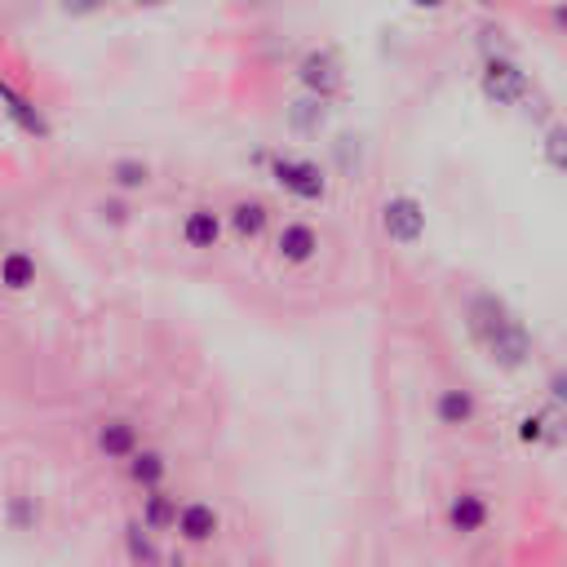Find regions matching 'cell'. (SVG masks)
<instances>
[{"instance_id":"ffe728a7","label":"cell","mask_w":567,"mask_h":567,"mask_svg":"<svg viewBox=\"0 0 567 567\" xmlns=\"http://www.w3.org/2000/svg\"><path fill=\"white\" fill-rule=\"evenodd\" d=\"M106 182H111L120 195H137V190L151 186V164H146L142 155H115V159L106 164Z\"/></svg>"},{"instance_id":"9c48e42d","label":"cell","mask_w":567,"mask_h":567,"mask_svg":"<svg viewBox=\"0 0 567 567\" xmlns=\"http://www.w3.org/2000/svg\"><path fill=\"white\" fill-rule=\"evenodd\" d=\"M563 425H567V408L540 403V408H532V412L518 416L514 434H518L523 447H558L563 443Z\"/></svg>"},{"instance_id":"2e32d148","label":"cell","mask_w":567,"mask_h":567,"mask_svg":"<svg viewBox=\"0 0 567 567\" xmlns=\"http://www.w3.org/2000/svg\"><path fill=\"white\" fill-rule=\"evenodd\" d=\"M177 514H182V496L168 492V487H159V492H142V501H137V518H142L155 536L177 532Z\"/></svg>"},{"instance_id":"ba28073f","label":"cell","mask_w":567,"mask_h":567,"mask_svg":"<svg viewBox=\"0 0 567 567\" xmlns=\"http://www.w3.org/2000/svg\"><path fill=\"white\" fill-rule=\"evenodd\" d=\"M217 536H221V509H217L213 501H199V496L182 501V514H177V540H182L186 549H208Z\"/></svg>"},{"instance_id":"8992f818","label":"cell","mask_w":567,"mask_h":567,"mask_svg":"<svg viewBox=\"0 0 567 567\" xmlns=\"http://www.w3.org/2000/svg\"><path fill=\"white\" fill-rule=\"evenodd\" d=\"M483 350H487L492 368L518 372V368H527V359H532V332H527V323H523L518 315H509V319L483 341Z\"/></svg>"},{"instance_id":"e0dca14e","label":"cell","mask_w":567,"mask_h":567,"mask_svg":"<svg viewBox=\"0 0 567 567\" xmlns=\"http://www.w3.org/2000/svg\"><path fill=\"white\" fill-rule=\"evenodd\" d=\"M226 226H230V235L239 239V244H257L266 230H270V208L261 204V199H235L230 204V213H226Z\"/></svg>"},{"instance_id":"52a82bcc","label":"cell","mask_w":567,"mask_h":567,"mask_svg":"<svg viewBox=\"0 0 567 567\" xmlns=\"http://www.w3.org/2000/svg\"><path fill=\"white\" fill-rule=\"evenodd\" d=\"M93 447L102 461H115V465H128L146 443H142V430L133 416H102L93 425Z\"/></svg>"},{"instance_id":"7402d4cb","label":"cell","mask_w":567,"mask_h":567,"mask_svg":"<svg viewBox=\"0 0 567 567\" xmlns=\"http://www.w3.org/2000/svg\"><path fill=\"white\" fill-rule=\"evenodd\" d=\"M0 284H4L9 292H27V288L35 284V257H31L27 248H9L4 261H0Z\"/></svg>"},{"instance_id":"5bb4252c","label":"cell","mask_w":567,"mask_h":567,"mask_svg":"<svg viewBox=\"0 0 567 567\" xmlns=\"http://www.w3.org/2000/svg\"><path fill=\"white\" fill-rule=\"evenodd\" d=\"M430 412H434V421H439L443 430H461V425H474L478 399H474V390H465V385H447V390L434 394Z\"/></svg>"},{"instance_id":"ac0fdd59","label":"cell","mask_w":567,"mask_h":567,"mask_svg":"<svg viewBox=\"0 0 567 567\" xmlns=\"http://www.w3.org/2000/svg\"><path fill=\"white\" fill-rule=\"evenodd\" d=\"M124 478L137 487V492H159L168 487V456L159 447H142L128 465H124Z\"/></svg>"},{"instance_id":"cb8c5ba5","label":"cell","mask_w":567,"mask_h":567,"mask_svg":"<svg viewBox=\"0 0 567 567\" xmlns=\"http://www.w3.org/2000/svg\"><path fill=\"white\" fill-rule=\"evenodd\" d=\"M93 213H97V221H102V226H124V221L133 217V208H128V199H124V195H106V199H97V204H93Z\"/></svg>"},{"instance_id":"8fae6325","label":"cell","mask_w":567,"mask_h":567,"mask_svg":"<svg viewBox=\"0 0 567 567\" xmlns=\"http://www.w3.org/2000/svg\"><path fill=\"white\" fill-rule=\"evenodd\" d=\"M509 315H514V310H509L505 297L492 292V288H478V292H470V301H465V328H470V337H474L478 346H483Z\"/></svg>"},{"instance_id":"d6986e66","label":"cell","mask_w":567,"mask_h":567,"mask_svg":"<svg viewBox=\"0 0 567 567\" xmlns=\"http://www.w3.org/2000/svg\"><path fill=\"white\" fill-rule=\"evenodd\" d=\"M284 120H288L292 133H301V137H319L323 124H328V102L315 97V93H301V97H292V102L284 106Z\"/></svg>"},{"instance_id":"6da1fadb","label":"cell","mask_w":567,"mask_h":567,"mask_svg":"<svg viewBox=\"0 0 567 567\" xmlns=\"http://www.w3.org/2000/svg\"><path fill=\"white\" fill-rule=\"evenodd\" d=\"M266 173L270 182L292 195L297 204H323L328 199V173L310 159V155H297V151H270L266 155Z\"/></svg>"},{"instance_id":"83f0119b","label":"cell","mask_w":567,"mask_h":567,"mask_svg":"<svg viewBox=\"0 0 567 567\" xmlns=\"http://www.w3.org/2000/svg\"><path fill=\"white\" fill-rule=\"evenodd\" d=\"M412 4H416V9H443L447 0H412Z\"/></svg>"},{"instance_id":"3957f363","label":"cell","mask_w":567,"mask_h":567,"mask_svg":"<svg viewBox=\"0 0 567 567\" xmlns=\"http://www.w3.org/2000/svg\"><path fill=\"white\" fill-rule=\"evenodd\" d=\"M381 230H385L390 244L416 248L425 239V204L416 195H408V190L385 195V204H381Z\"/></svg>"},{"instance_id":"9a60e30c","label":"cell","mask_w":567,"mask_h":567,"mask_svg":"<svg viewBox=\"0 0 567 567\" xmlns=\"http://www.w3.org/2000/svg\"><path fill=\"white\" fill-rule=\"evenodd\" d=\"M4 115H9V124H18V128H22L27 137H35V142L53 137L49 115H44L27 93H18V84H4Z\"/></svg>"},{"instance_id":"5b68a950","label":"cell","mask_w":567,"mask_h":567,"mask_svg":"<svg viewBox=\"0 0 567 567\" xmlns=\"http://www.w3.org/2000/svg\"><path fill=\"white\" fill-rule=\"evenodd\" d=\"M443 523L452 536H478L492 523V496L483 487H456L443 505Z\"/></svg>"},{"instance_id":"d4e9b609","label":"cell","mask_w":567,"mask_h":567,"mask_svg":"<svg viewBox=\"0 0 567 567\" xmlns=\"http://www.w3.org/2000/svg\"><path fill=\"white\" fill-rule=\"evenodd\" d=\"M545 403H558V408H567V363L549 368V377H545Z\"/></svg>"},{"instance_id":"44dd1931","label":"cell","mask_w":567,"mask_h":567,"mask_svg":"<svg viewBox=\"0 0 567 567\" xmlns=\"http://www.w3.org/2000/svg\"><path fill=\"white\" fill-rule=\"evenodd\" d=\"M4 527L18 532V536L35 532L40 527V501L31 492H9L4 496Z\"/></svg>"},{"instance_id":"f1b7e54d","label":"cell","mask_w":567,"mask_h":567,"mask_svg":"<svg viewBox=\"0 0 567 567\" xmlns=\"http://www.w3.org/2000/svg\"><path fill=\"white\" fill-rule=\"evenodd\" d=\"M137 9H159V4H168V0H133Z\"/></svg>"},{"instance_id":"7a4b0ae2","label":"cell","mask_w":567,"mask_h":567,"mask_svg":"<svg viewBox=\"0 0 567 567\" xmlns=\"http://www.w3.org/2000/svg\"><path fill=\"white\" fill-rule=\"evenodd\" d=\"M478 89H483V97H487L492 106H523V102L532 97V80H527V71H523L514 58H501V53L483 62Z\"/></svg>"},{"instance_id":"603a6c76","label":"cell","mask_w":567,"mask_h":567,"mask_svg":"<svg viewBox=\"0 0 567 567\" xmlns=\"http://www.w3.org/2000/svg\"><path fill=\"white\" fill-rule=\"evenodd\" d=\"M540 155H545V164H549L554 173L567 177V124H549V128L540 133Z\"/></svg>"},{"instance_id":"7c38bea8","label":"cell","mask_w":567,"mask_h":567,"mask_svg":"<svg viewBox=\"0 0 567 567\" xmlns=\"http://www.w3.org/2000/svg\"><path fill=\"white\" fill-rule=\"evenodd\" d=\"M275 257L284 266H292V270L297 266H310L319 257V230L310 221H284L275 230Z\"/></svg>"},{"instance_id":"4316f807","label":"cell","mask_w":567,"mask_h":567,"mask_svg":"<svg viewBox=\"0 0 567 567\" xmlns=\"http://www.w3.org/2000/svg\"><path fill=\"white\" fill-rule=\"evenodd\" d=\"M549 22H554L558 31H567V0H558V4L549 9Z\"/></svg>"},{"instance_id":"484cf974","label":"cell","mask_w":567,"mask_h":567,"mask_svg":"<svg viewBox=\"0 0 567 567\" xmlns=\"http://www.w3.org/2000/svg\"><path fill=\"white\" fill-rule=\"evenodd\" d=\"M106 0H62V9L66 13H93V9H102Z\"/></svg>"},{"instance_id":"277c9868","label":"cell","mask_w":567,"mask_h":567,"mask_svg":"<svg viewBox=\"0 0 567 567\" xmlns=\"http://www.w3.org/2000/svg\"><path fill=\"white\" fill-rule=\"evenodd\" d=\"M297 84H301V93H315V97H323V102H332L341 89H346V71H341V58L332 53V49H306L301 58H297Z\"/></svg>"},{"instance_id":"4fadbf2b","label":"cell","mask_w":567,"mask_h":567,"mask_svg":"<svg viewBox=\"0 0 567 567\" xmlns=\"http://www.w3.org/2000/svg\"><path fill=\"white\" fill-rule=\"evenodd\" d=\"M120 545H124L128 567H164V563H168V554H164L159 536H155L137 514H133V518H124V527H120Z\"/></svg>"},{"instance_id":"30bf717a","label":"cell","mask_w":567,"mask_h":567,"mask_svg":"<svg viewBox=\"0 0 567 567\" xmlns=\"http://www.w3.org/2000/svg\"><path fill=\"white\" fill-rule=\"evenodd\" d=\"M226 230H230V226H226V213H217V208H208V204L186 208V213H182V226H177L182 244H186V248H195V252L217 248Z\"/></svg>"}]
</instances>
